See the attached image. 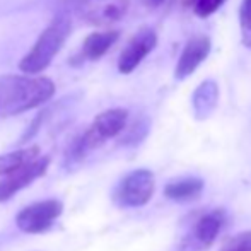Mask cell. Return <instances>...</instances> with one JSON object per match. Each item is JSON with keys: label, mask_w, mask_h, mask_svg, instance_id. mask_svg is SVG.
I'll list each match as a JSON object with an SVG mask.
<instances>
[{"label": "cell", "mask_w": 251, "mask_h": 251, "mask_svg": "<svg viewBox=\"0 0 251 251\" xmlns=\"http://www.w3.org/2000/svg\"><path fill=\"white\" fill-rule=\"evenodd\" d=\"M40 157V147L31 146L24 149H17L7 154H0V176H10L19 169L29 166Z\"/></svg>", "instance_id": "cell-13"}, {"label": "cell", "mask_w": 251, "mask_h": 251, "mask_svg": "<svg viewBox=\"0 0 251 251\" xmlns=\"http://www.w3.org/2000/svg\"><path fill=\"white\" fill-rule=\"evenodd\" d=\"M48 166H50V157H38L34 162H31L29 166L19 169L14 175L7 176L5 179L0 181V201H5L12 199L17 192H21L23 188L29 186L34 179L41 178L47 173Z\"/></svg>", "instance_id": "cell-8"}, {"label": "cell", "mask_w": 251, "mask_h": 251, "mask_svg": "<svg viewBox=\"0 0 251 251\" xmlns=\"http://www.w3.org/2000/svg\"><path fill=\"white\" fill-rule=\"evenodd\" d=\"M212 48V43L208 40V36H193L188 40V43L185 45L181 55L178 58L175 69V77L178 80L186 79L188 75H192L197 69L200 67V63H203V60L208 56Z\"/></svg>", "instance_id": "cell-10"}, {"label": "cell", "mask_w": 251, "mask_h": 251, "mask_svg": "<svg viewBox=\"0 0 251 251\" xmlns=\"http://www.w3.org/2000/svg\"><path fill=\"white\" fill-rule=\"evenodd\" d=\"M120 31L109 29V31H96V33L89 34V36L84 40L80 51L77 55H74L70 58V63L74 67L82 65L84 62H96L101 56H104L108 53L109 48L118 41Z\"/></svg>", "instance_id": "cell-11"}, {"label": "cell", "mask_w": 251, "mask_h": 251, "mask_svg": "<svg viewBox=\"0 0 251 251\" xmlns=\"http://www.w3.org/2000/svg\"><path fill=\"white\" fill-rule=\"evenodd\" d=\"M219 101V86L215 80L207 79L193 93V111L199 120H205L214 113Z\"/></svg>", "instance_id": "cell-12"}, {"label": "cell", "mask_w": 251, "mask_h": 251, "mask_svg": "<svg viewBox=\"0 0 251 251\" xmlns=\"http://www.w3.org/2000/svg\"><path fill=\"white\" fill-rule=\"evenodd\" d=\"M63 203L60 200L50 199V200H41L34 201V203L24 207L23 210L17 214L16 224L23 232L27 234H41V232L48 231L56 219L62 215Z\"/></svg>", "instance_id": "cell-5"}, {"label": "cell", "mask_w": 251, "mask_h": 251, "mask_svg": "<svg viewBox=\"0 0 251 251\" xmlns=\"http://www.w3.org/2000/svg\"><path fill=\"white\" fill-rule=\"evenodd\" d=\"M72 33V21L69 14L60 12L55 19L48 24V27L38 36L36 43L31 50L23 56L19 62V69L26 75H36L50 67L60 50L65 45L69 34Z\"/></svg>", "instance_id": "cell-3"}, {"label": "cell", "mask_w": 251, "mask_h": 251, "mask_svg": "<svg viewBox=\"0 0 251 251\" xmlns=\"http://www.w3.org/2000/svg\"><path fill=\"white\" fill-rule=\"evenodd\" d=\"M157 45V34L151 27H142L133 34V38L128 41L125 48H123L122 55L118 58V70L120 74H132L137 67L142 63L149 53L154 50Z\"/></svg>", "instance_id": "cell-7"}, {"label": "cell", "mask_w": 251, "mask_h": 251, "mask_svg": "<svg viewBox=\"0 0 251 251\" xmlns=\"http://www.w3.org/2000/svg\"><path fill=\"white\" fill-rule=\"evenodd\" d=\"M142 3L146 7H149V9H157V7H161L164 3V0H142Z\"/></svg>", "instance_id": "cell-19"}, {"label": "cell", "mask_w": 251, "mask_h": 251, "mask_svg": "<svg viewBox=\"0 0 251 251\" xmlns=\"http://www.w3.org/2000/svg\"><path fill=\"white\" fill-rule=\"evenodd\" d=\"M226 221V214L222 210H212L203 214L195 222L192 232L188 236L186 245L193 250H207L214 245L215 238L221 232Z\"/></svg>", "instance_id": "cell-9"}, {"label": "cell", "mask_w": 251, "mask_h": 251, "mask_svg": "<svg viewBox=\"0 0 251 251\" xmlns=\"http://www.w3.org/2000/svg\"><path fill=\"white\" fill-rule=\"evenodd\" d=\"M55 94L50 77L40 75H3L0 77V113L16 116L45 104Z\"/></svg>", "instance_id": "cell-1"}, {"label": "cell", "mask_w": 251, "mask_h": 251, "mask_svg": "<svg viewBox=\"0 0 251 251\" xmlns=\"http://www.w3.org/2000/svg\"><path fill=\"white\" fill-rule=\"evenodd\" d=\"M155 188L154 175L149 169H135L118 183L113 199L120 207H142L152 199Z\"/></svg>", "instance_id": "cell-4"}, {"label": "cell", "mask_w": 251, "mask_h": 251, "mask_svg": "<svg viewBox=\"0 0 251 251\" xmlns=\"http://www.w3.org/2000/svg\"><path fill=\"white\" fill-rule=\"evenodd\" d=\"M128 122V111L123 108H111L100 113L84 133L72 140L63 155V166L67 169H75L86 159L91 151L101 147L109 139L122 133Z\"/></svg>", "instance_id": "cell-2"}, {"label": "cell", "mask_w": 251, "mask_h": 251, "mask_svg": "<svg viewBox=\"0 0 251 251\" xmlns=\"http://www.w3.org/2000/svg\"><path fill=\"white\" fill-rule=\"evenodd\" d=\"M128 0H79L77 10L91 26H109L125 17Z\"/></svg>", "instance_id": "cell-6"}, {"label": "cell", "mask_w": 251, "mask_h": 251, "mask_svg": "<svg viewBox=\"0 0 251 251\" xmlns=\"http://www.w3.org/2000/svg\"><path fill=\"white\" fill-rule=\"evenodd\" d=\"M224 2L226 0H190V5L193 7V12L199 17H208Z\"/></svg>", "instance_id": "cell-16"}, {"label": "cell", "mask_w": 251, "mask_h": 251, "mask_svg": "<svg viewBox=\"0 0 251 251\" xmlns=\"http://www.w3.org/2000/svg\"><path fill=\"white\" fill-rule=\"evenodd\" d=\"M203 192V181L200 178H183L175 179L164 186V195L175 201L195 200Z\"/></svg>", "instance_id": "cell-14"}, {"label": "cell", "mask_w": 251, "mask_h": 251, "mask_svg": "<svg viewBox=\"0 0 251 251\" xmlns=\"http://www.w3.org/2000/svg\"><path fill=\"white\" fill-rule=\"evenodd\" d=\"M147 130H149V123L146 120H139V122L133 123V126L128 130V133L123 137V144H126V146L139 144L147 135Z\"/></svg>", "instance_id": "cell-17"}, {"label": "cell", "mask_w": 251, "mask_h": 251, "mask_svg": "<svg viewBox=\"0 0 251 251\" xmlns=\"http://www.w3.org/2000/svg\"><path fill=\"white\" fill-rule=\"evenodd\" d=\"M221 251H251V231L231 238Z\"/></svg>", "instance_id": "cell-18"}, {"label": "cell", "mask_w": 251, "mask_h": 251, "mask_svg": "<svg viewBox=\"0 0 251 251\" xmlns=\"http://www.w3.org/2000/svg\"><path fill=\"white\" fill-rule=\"evenodd\" d=\"M239 29L241 41L246 48H251V0H243L239 7Z\"/></svg>", "instance_id": "cell-15"}]
</instances>
